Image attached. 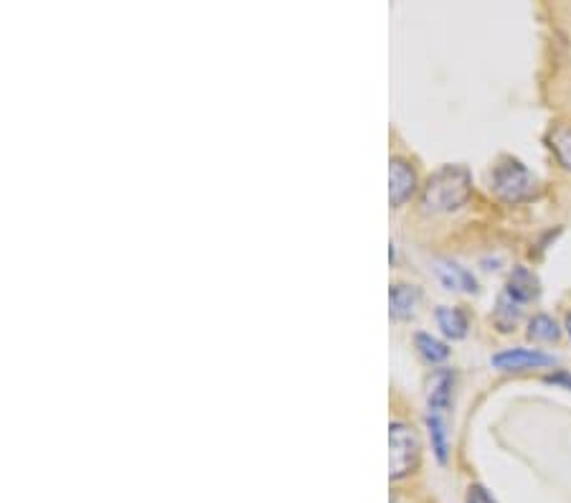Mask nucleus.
<instances>
[{"label":"nucleus","mask_w":571,"mask_h":503,"mask_svg":"<svg viewBox=\"0 0 571 503\" xmlns=\"http://www.w3.org/2000/svg\"><path fill=\"white\" fill-rule=\"evenodd\" d=\"M470 191H473L470 171L462 166H445L424 183L422 206L427 214H450L467 204Z\"/></svg>","instance_id":"obj_1"},{"label":"nucleus","mask_w":571,"mask_h":503,"mask_svg":"<svg viewBox=\"0 0 571 503\" xmlns=\"http://www.w3.org/2000/svg\"><path fill=\"white\" fill-rule=\"evenodd\" d=\"M493 191L506 204H521L536 194V178L516 158H503L493 168Z\"/></svg>","instance_id":"obj_2"},{"label":"nucleus","mask_w":571,"mask_h":503,"mask_svg":"<svg viewBox=\"0 0 571 503\" xmlns=\"http://www.w3.org/2000/svg\"><path fill=\"white\" fill-rule=\"evenodd\" d=\"M389 448H391V478L409 476L419 468V458H422V445H419V435L414 427L404 425V422H394L389 427Z\"/></svg>","instance_id":"obj_3"},{"label":"nucleus","mask_w":571,"mask_h":503,"mask_svg":"<svg viewBox=\"0 0 571 503\" xmlns=\"http://www.w3.org/2000/svg\"><path fill=\"white\" fill-rule=\"evenodd\" d=\"M490 364L498 371H528V369H546L554 366L556 359L539 349H506L490 359Z\"/></svg>","instance_id":"obj_4"},{"label":"nucleus","mask_w":571,"mask_h":503,"mask_svg":"<svg viewBox=\"0 0 571 503\" xmlns=\"http://www.w3.org/2000/svg\"><path fill=\"white\" fill-rule=\"evenodd\" d=\"M417 191V173L401 158H391L389 163V199L391 206H404Z\"/></svg>","instance_id":"obj_5"},{"label":"nucleus","mask_w":571,"mask_h":503,"mask_svg":"<svg viewBox=\"0 0 571 503\" xmlns=\"http://www.w3.org/2000/svg\"><path fill=\"white\" fill-rule=\"evenodd\" d=\"M452 389H455V371L440 369L429 376L427 382V407L432 415H442L450 410Z\"/></svg>","instance_id":"obj_6"},{"label":"nucleus","mask_w":571,"mask_h":503,"mask_svg":"<svg viewBox=\"0 0 571 503\" xmlns=\"http://www.w3.org/2000/svg\"><path fill=\"white\" fill-rule=\"evenodd\" d=\"M422 303V290L414 288V285H391L389 290V313L394 321H412L417 316V308Z\"/></svg>","instance_id":"obj_7"},{"label":"nucleus","mask_w":571,"mask_h":503,"mask_svg":"<svg viewBox=\"0 0 571 503\" xmlns=\"http://www.w3.org/2000/svg\"><path fill=\"white\" fill-rule=\"evenodd\" d=\"M432 270L447 290H460V293H475V290H478V280L473 277V272L465 270V267L457 265V262L437 260Z\"/></svg>","instance_id":"obj_8"},{"label":"nucleus","mask_w":571,"mask_h":503,"mask_svg":"<svg viewBox=\"0 0 571 503\" xmlns=\"http://www.w3.org/2000/svg\"><path fill=\"white\" fill-rule=\"evenodd\" d=\"M506 295L521 305L539 298L541 282H539V277H536V272H531L528 267H513V272L508 275Z\"/></svg>","instance_id":"obj_9"},{"label":"nucleus","mask_w":571,"mask_h":503,"mask_svg":"<svg viewBox=\"0 0 571 503\" xmlns=\"http://www.w3.org/2000/svg\"><path fill=\"white\" fill-rule=\"evenodd\" d=\"M434 318H437V326L452 341H462L470 331V318H467L465 310L450 308V305H440L434 310Z\"/></svg>","instance_id":"obj_10"},{"label":"nucleus","mask_w":571,"mask_h":503,"mask_svg":"<svg viewBox=\"0 0 571 503\" xmlns=\"http://www.w3.org/2000/svg\"><path fill=\"white\" fill-rule=\"evenodd\" d=\"M414 343H417V351L427 364H442V361L450 359V349L440 338L429 336V333H417L414 336Z\"/></svg>","instance_id":"obj_11"},{"label":"nucleus","mask_w":571,"mask_h":503,"mask_svg":"<svg viewBox=\"0 0 571 503\" xmlns=\"http://www.w3.org/2000/svg\"><path fill=\"white\" fill-rule=\"evenodd\" d=\"M559 336H561V328L551 316L539 313V316H533L531 321H528V338H533V341L554 343V341H559Z\"/></svg>","instance_id":"obj_12"},{"label":"nucleus","mask_w":571,"mask_h":503,"mask_svg":"<svg viewBox=\"0 0 571 503\" xmlns=\"http://www.w3.org/2000/svg\"><path fill=\"white\" fill-rule=\"evenodd\" d=\"M518 318H521V303H516L513 298H508L506 293L500 295L498 308H495V326L506 333V331H511L513 326H516Z\"/></svg>","instance_id":"obj_13"},{"label":"nucleus","mask_w":571,"mask_h":503,"mask_svg":"<svg viewBox=\"0 0 571 503\" xmlns=\"http://www.w3.org/2000/svg\"><path fill=\"white\" fill-rule=\"evenodd\" d=\"M427 430H429V440H432V450L434 458L440 460L442 465L447 463V430L445 422H442L440 415H429L427 417Z\"/></svg>","instance_id":"obj_14"},{"label":"nucleus","mask_w":571,"mask_h":503,"mask_svg":"<svg viewBox=\"0 0 571 503\" xmlns=\"http://www.w3.org/2000/svg\"><path fill=\"white\" fill-rule=\"evenodd\" d=\"M551 150H554L561 166H564L566 171H571V125H559V128L551 133Z\"/></svg>","instance_id":"obj_15"},{"label":"nucleus","mask_w":571,"mask_h":503,"mask_svg":"<svg viewBox=\"0 0 571 503\" xmlns=\"http://www.w3.org/2000/svg\"><path fill=\"white\" fill-rule=\"evenodd\" d=\"M465 503H498L483 486H470L467 488Z\"/></svg>","instance_id":"obj_16"},{"label":"nucleus","mask_w":571,"mask_h":503,"mask_svg":"<svg viewBox=\"0 0 571 503\" xmlns=\"http://www.w3.org/2000/svg\"><path fill=\"white\" fill-rule=\"evenodd\" d=\"M546 382L556 384V387H566L571 392V374H566V371H559V374H549L546 376Z\"/></svg>","instance_id":"obj_17"},{"label":"nucleus","mask_w":571,"mask_h":503,"mask_svg":"<svg viewBox=\"0 0 571 503\" xmlns=\"http://www.w3.org/2000/svg\"><path fill=\"white\" fill-rule=\"evenodd\" d=\"M566 333H569V338H571V313L566 316Z\"/></svg>","instance_id":"obj_18"}]
</instances>
